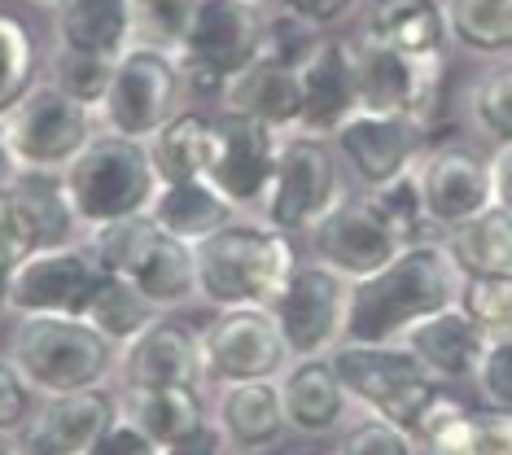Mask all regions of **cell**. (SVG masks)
Instances as JSON below:
<instances>
[{"instance_id": "obj_1", "label": "cell", "mask_w": 512, "mask_h": 455, "mask_svg": "<svg viewBox=\"0 0 512 455\" xmlns=\"http://www.w3.org/2000/svg\"><path fill=\"white\" fill-rule=\"evenodd\" d=\"M464 272L447 241L403 245L394 259L351 285L346 342H403L429 315L460 307Z\"/></svg>"}, {"instance_id": "obj_2", "label": "cell", "mask_w": 512, "mask_h": 455, "mask_svg": "<svg viewBox=\"0 0 512 455\" xmlns=\"http://www.w3.org/2000/svg\"><path fill=\"white\" fill-rule=\"evenodd\" d=\"M298 259L302 254L294 237L267 228L254 215H241L228 228L193 245L197 302H206L211 311L272 307L281 298L285 280L294 276Z\"/></svg>"}, {"instance_id": "obj_3", "label": "cell", "mask_w": 512, "mask_h": 455, "mask_svg": "<svg viewBox=\"0 0 512 455\" xmlns=\"http://www.w3.org/2000/svg\"><path fill=\"white\" fill-rule=\"evenodd\" d=\"M158 175L149 162L145 140H127L97 132L57 175V193L71 210L79 237H92L101 228L127 224V219L149 215L158 197Z\"/></svg>"}, {"instance_id": "obj_4", "label": "cell", "mask_w": 512, "mask_h": 455, "mask_svg": "<svg viewBox=\"0 0 512 455\" xmlns=\"http://www.w3.org/2000/svg\"><path fill=\"white\" fill-rule=\"evenodd\" d=\"M9 359L40 399L79 390H106L119 372V350L84 315H27L14 320Z\"/></svg>"}, {"instance_id": "obj_5", "label": "cell", "mask_w": 512, "mask_h": 455, "mask_svg": "<svg viewBox=\"0 0 512 455\" xmlns=\"http://www.w3.org/2000/svg\"><path fill=\"white\" fill-rule=\"evenodd\" d=\"M97 132V114L44 75L0 114V149L18 175H62Z\"/></svg>"}, {"instance_id": "obj_6", "label": "cell", "mask_w": 512, "mask_h": 455, "mask_svg": "<svg viewBox=\"0 0 512 455\" xmlns=\"http://www.w3.org/2000/svg\"><path fill=\"white\" fill-rule=\"evenodd\" d=\"M346 197V167L329 136L289 132L276 154L272 180L254 206V219L285 237H307L324 215Z\"/></svg>"}, {"instance_id": "obj_7", "label": "cell", "mask_w": 512, "mask_h": 455, "mask_svg": "<svg viewBox=\"0 0 512 455\" xmlns=\"http://www.w3.org/2000/svg\"><path fill=\"white\" fill-rule=\"evenodd\" d=\"M329 359L351 394L355 412L381 416L407 434L421 420L429 399L442 390L403 342H342Z\"/></svg>"}, {"instance_id": "obj_8", "label": "cell", "mask_w": 512, "mask_h": 455, "mask_svg": "<svg viewBox=\"0 0 512 455\" xmlns=\"http://www.w3.org/2000/svg\"><path fill=\"white\" fill-rule=\"evenodd\" d=\"M267 22L272 14L263 0H193L176 49L184 84H211L224 92L228 79L263 53Z\"/></svg>"}, {"instance_id": "obj_9", "label": "cell", "mask_w": 512, "mask_h": 455, "mask_svg": "<svg viewBox=\"0 0 512 455\" xmlns=\"http://www.w3.org/2000/svg\"><path fill=\"white\" fill-rule=\"evenodd\" d=\"M92 250L110 272H123L158 311H180L197 302V272H193V245L162 232L154 219H127V224L92 232Z\"/></svg>"}, {"instance_id": "obj_10", "label": "cell", "mask_w": 512, "mask_h": 455, "mask_svg": "<svg viewBox=\"0 0 512 455\" xmlns=\"http://www.w3.org/2000/svg\"><path fill=\"white\" fill-rule=\"evenodd\" d=\"M184 70L171 53L132 44L119 62H114L110 92L97 110V127L110 136L149 140L158 136L176 114L184 110Z\"/></svg>"}, {"instance_id": "obj_11", "label": "cell", "mask_w": 512, "mask_h": 455, "mask_svg": "<svg viewBox=\"0 0 512 455\" xmlns=\"http://www.w3.org/2000/svg\"><path fill=\"white\" fill-rule=\"evenodd\" d=\"M110 267L92 250L88 237H71L27 254L9 276V315H84Z\"/></svg>"}, {"instance_id": "obj_12", "label": "cell", "mask_w": 512, "mask_h": 455, "mask_svg": "<svg viewBox=\"0 0 512 455\" xmlns=\"http://www.w3.org/2000/svg\"><path fill=\"white\" fill-rule=\"evenodd\" d=\"M197 342H202V377L211 390L237 381H276L294 359L267 307L215 311L197 329Z\"/></svg>"}, {"instance_id": "obj_13", "label": "cell", "mask_w": 512, "mask_h": 455, "mask_svg": "<svg viewBox=\"0 0 512 455\" xmlns=\"http://www.w3.org/2000/svg\"><path fill=\"white\" fill-rule=\"evenodd\" d=\"M281 324V337L294 359L333 355L346 342L351 320V280L316 259H298L294 276L285 280L281 298L267 307Z\"/></svg>"}, {"instance_id": "obj_14", "label": "cell", "mask_w": 512, "mask_h": 455, "mask_svg": "<svg viewBox=\"0 0 512 455\" xmlns=\"http://www.w3.org/2000/svg\"><path fill=\"white\" fill-rule=\"evenodd\" d=\"M351 62H355V88L359 110L372 114H412L429 123L442 92V66L447 57H412L403 49L372 40V35H351Z\"/></svg>"}, {"instance_id": "obj_15", "label": "cell", "mask_w": 512, "mask_h": 455, "mask_svg": "<svg viewBox=\"0 0 512 455\" xmlns=\"http://www.w3.org/2000/svg\"><path fill=\"white\" fill-rule=\"evenodd\" d=\"M333 149L359 189H381V184L399 180V175H407L425 158L429 123L412 119V114L355 110L351 119L337 127Z\"/></svg>"}, {"instance_id": "obj_16", "label": "cell", "mask_w": 512, "mask_h": 455, "mask_svg": "<svg viewBox=\"0 0 512 455\" xmlns=\"http://www.w3.org/2000/svg\"><path fill=\"white\" fill-rule=\"evenodd\" d=\"M307 259L333 267L337 276L364 280L381 272L394 254L403 250V241L394 237V228L381 219V210L372 206L368 193H346L316 228L307 232Z\"/></svg>"}, {"instance_id": "obj_17", "label": "cell", "mask_w": 512, "mask_h": 455, "mask_svg": "<svg viewBox=\"0 0 512 455\" xmlns=\"http://www.w3.org/2000/svg\"><path fill=\"white\" fill-rule=\"evenodd\" d=\"M416 180H421L429 224L442 232L460 228L464 219L495 206L491 154L473 145H429L425 158L416 162Z\"/></svg>"}, {"instance_id": "obj_18", "label": "cell", "mask_w": 512, "mask_h": 455, "mask_svg": "<svg viewBox=\"0 0 512 455\" xmlns=\"http://www.w3.org/2000/svg\"><path fill=\"white\" fill-rule=\"evenodd\" d=\"M281 140H285L281 132H272V127L259 123V119L219 110L215 114V162H211V175H206V180H211L224 197H232L246 215H254L267 180H272Z\"/></svg>"}, {"instance_id": "obj_19", "label": "cell", "mask_w": 512, "mask_h": 455, "mask_svg": "<svg viewBox=\"0 0 512 455\" xmlns=\"http://www.w3.org/2000/svg\"><path fill=\"white\" fill-rule=\"evenodd\" d=\"M119 390H141V385H206L202 377V342L193 324L171 315H158L149 329L119 350Z\"/></svg>"}, {"instance_id": "obj_20", "label": "cell", "mask_w": 512, "mask_h": 455, "mask_svg": "<svg viewBox=\"0 0 512 455\" xmlns=\"http://www.w3.org/2000/svg\"><path fill=\"white\" fill-rule=\"evenodd\" d=\"M211 429L228 455H263L289 434L281 385L237 381L211 390Z\"/></svg>"}, {"instance_id": "obj_21", "label": "cell", "mask_w": 512, "mask_h": 455, "mask_svg": "<svg viewBox=\"0 0 512 455\" xmlns=\"http://www.w3.org/2000/svg\"><path fill=\"white\" fill-rule=\"evenodd\" d=\"M281 385V403L289 434L298 438H337L355 416V403L346 394L342 377H337L329 355L311 359H289V368L276 377Z\"/></svg>"}, {"instance_id": "obj_22", "label": "cell", "mask_w": 512, "mask_h": 455, "mask_svg": "<svg viewBox=\"0 0 512 455\" xmlns=\"http://www.w3.org/2000/svg\"><path fill=\"white\" fill-rule=\"evenodd\" d=\"M298 92H302L298 132L333 140L337 127L359 110L351 44L346 40H316L311 44V53L298 62Z\"/></svg>"}, {"instance_id": "obj_23", "label": "cell", "mask_w": 512, "mask_h": 455, "mask_svg": "<svg viewBox=\"0 0 512 455\" xmlns=\"http://www.w3.org/2000/svg\"><path fill=\"white\" fill-rule=\"evenodd\" d=\"M119 412L132 420L158 451L211 434V385H141L119 390Z\"/></svg>"}, {"instance_id": "obj_24", "label": "cell", "mask_w": 512, "mask_h": 455, "mask_svg": "<svg viewBox=\"0 0 512 455\" xmlns=\"http://www.w3.org/2000/svg\"><path fill=\"white\" fill-rule=\"evenodd\" d=\"M219 110L246 114V119L267 123L272 132H298L302 119V92H298V62H285V57L259 53L254 62L232 75L224 92H219Z\"/></svg>"}, {"instance_id": "obj_25", "label": "cell", "mask_w": 512, "mask_h": 455, "mask_svg": "<svg viewBox=\"0 0 512 455\" xmlns=\"http://www.w3.org/2000/svg\"><path fill=\"white\" fill-rule=\"evenodd\" d=\"M403 346L412 350L416 364H421L438 385H460V381L477 377L491 337L482 333V324H477L464 307H447V311H438V315H429V320L416 324V329L403 337Z\"/></svg>"}, {"instance_id": "obj_26", "label": "cell", "mask_w": 512, "mask_h": 455, "mask_svg": "<svg viewBox=\"0 0 512 455\" xmlns=\"http://www.w3.org/2000/svg\"><path fill=\"white\" fill-rule=\"evenodd\" d=\"M57 49L119 57L136 44V0H62L53 9Z\"/></svg>"}, {"instance_id": "obj_27", "label": "cell", "mask_w": 512, "mask_h": 455, "mask_svg": "<svg viewBox=\"0 0 512 455\" xmlns=\"http://www.w3.org/2000/svg\"><path fill=\"white\" fill-rule=\"evenodd\" d=\"M359 31L412 57H447L451 49L447 0H381V5H368Z\"/></svg>"}, {"instance_id": "obj_28", "label": "cell", "mask_w": 512, "mask_h": 455, "mask_svg": "<svg viewBox=\"0 0 512 455\" xmlns=\"http://www.w3.org/2000/svg\"><path fill=\"white\" fill-rule=\"evenodd\" d=\"M246 210H241L232 197H224L215 189L211 180H184V184H162L154 206H149V219L171 232V237H180L184 245H197L206 241L211 232L228 228L232 219H241Z\"/></svg>"}, {"instance_id": "obj_29", "label": "cell", "mask_w": 512, "mask_h": 455, "mask_svg": "<svg viewBox=\"0 0 512 455\" xmlns=\"http://www.w3.org/2000/svg\"><path fill=\"white\" fill-rule=\"evenodd\" d=\"M114 420H119V394L106 385V390H79V394L44 399L36 420H31V434L49 438L53 447L71 455H84Z\"/></svg>"}, {"instance_id": "obj_30", "label": "cell", "mask_w": 512, "mask_h": 455, "mask_svg": "<svg viewBox=\"0 0 512 455\" xmlns=\"http://www.w3.org/2000/svg\"><path fill=\"white\" fill-rule=\"evenodd\" d=\"M149 162H154L158 184H184L206 180L215 162V114L180 110L158 136L145 140Z\"/></svg>"}, {"instance_id": "obj_31", "label": "cell", "mask_w": 512, "mask_h": 455, "mask_svg": "<svg viewBox=\"0 0 512 455\" xmlns=\"http://www.w3.org/2000/svg\"><path fill=\"white\" fill-rule=\"evenodd\" d=\"M158 315H167V311H158L154 302H149L123 272H106V276H101L97 294H92L88 307H84V320L101 337H106L114 350H123L127 342H136V337H141L149 324L158 320Z\"/></svg>"}, {"instance_id": "obj_32", "label": "cell", "mask_w": 512, "mask_h": 455, "mask_svg": "<svg viewBox=\"0 0 512 455\" xmlns=\"http://www.w3.org/2000/svg\"><path fill=\"white\" fill-rule=\"evenodd\" d=\"M447 250L464 276H512V215L504 206H486L447 232Z\"/></svg>"}, {"instance_id": "obj_33", "label": "cell", "mask_w": 512, "mask_h": 455, "mask_svg": "<svg viewBox=\"0 0 512 455\" xmlns=\"http://www.w3.org/2000/svg\"><path fill=\"white\" fill-rule=\"evenodd\" d=\"M451 44L482 57H512V0H447Z\"/></svg>"}, {"instance_id": "obj_34", "label": "cell", "mask_w": 512, "mask_h": 455, "mask_svg": "<svg viewBox=\"0 0 512 455\" xmlns=\"http://www.w3.org/2000/svg\"><path fill=\"white\" fill-rule=\"evenodd\" d=\"M469 123L491 149L512 145V57H499L473 79Z\"/></svg>"}, {"instance_id": "obj_35", "label": "cell", "mask_w": 512, "mask_h": 455, "mask_svg": "<svg viewBox=\"0 0 512 455\" xmlns=\"http://www.w3.org/2000/svg\"><path fill=\"white\" fill-rule=\"evenodd\" d=\"M40 75H44V66H40L36 35H31V27L22 18L0 9V114L36 84Z\"/></svg>"}, {"instance_id": "obj_36", "label": "cell", "mask_w": 512, "mask_h": 455, "mask_svg": "<svg viewBox=\"0 0 512 455\" xmlns=\"http://www.w3.org/2000/svg\"><path fill=\"white\" fill-rule=\"evenodd\" d=\"M44 79H53L66 97H75L79 105H88L92 114L101 110L114 79V62L110 57H92V53H75V49H53V57L44 62Z\"/></svg>"}, {"instance_id": "obj_37", "label": "cell", "mask_w": 512, "mask_h": 455, "mask_svg": "<svg viewBox=\"0 0 512 455\" xmlns=\"http://www.w3.org/2000/svg\"><path fill=\"white\" fill-rule=\"evenodd\" d=\"M372 197V206L381 210V219L394 228V237L403 245H416V241H429V215H425V197H421V180H416V167L399 175V180L381 184V189H359Z\"/></svg>"}, {"instance_id": "obj_38", "label": "cell", "mask_w": 512, "mask_h": 455, "mask_svg": "<svg viewBox=\"0 0 512 455\" xmlns=\"http://www.w3.org/2000/svg\"><path fill=\"white\" fill-rule=\"evenodd\" d=\"M460 307L482 324L491 342H512V276H464Z\"/></svg>"}, {"instance_id": "obj_39", "label": "cell", "mask_w": 512, "mask_h": 455, "mask_svg": "<svg viewBox=\"0 0 512 455\" xmlns=\"http://www.w3.org/2000/svg\"><path fill=\"white\" fill-rule=\"evenodd\" d=\"M333 455H421V451H416V438L407 429L390 425L381 416H359L337 434Z\"/></svg>"}, {"instance_id": "obj_40", "label": "cell", "mask_w": 512, "mask_h": 455, "mask_svg": "<svg viewBox=\"0 0 512 455\" xmlns=\"http://www.w3.org/2000/svg\"><path fill=\"white\" fill-rule=\"evenodd\" d=\"M193 0H136V44L176 57Z\"/></svg>"}, {"instance_id": "obj_41", "label": "cell", "mask_w": 512, "mask_h": 455, "mask_svg": "<svg viewBox=\"0 0 512 455\" xmlns=\"http://www.w3.org/2000/svg\"><path fill=\"white\" fill-rule=\"evenodd\" d=\"M40 394L31 390V381L18 372L9 359V350H0V438H22L31 429V420L40 412Z\"/></svg>"}, {"instance_id": "obj_42", "label": "cell", "mask_w": 512, "mask_h": 455, "mask_svg": "<svg viewBox=\"0 0 512 455\" xmlns=\"http://www.w3.org/2000/svg\"><path fill=\"white\" fill-rule=\"evenodd\" d=\"M473 385H477V394H482L486 407H504V412H512V342L508 337L486 346V359H482V368H477Z\"/></svg>"}, {"instance_id": "obj_43", "label": "cell", "mask_w": 512, "mask_h": 455, "mask_svg": "<svg viewBox=\"0 0 512 455\" xmlns=\"http://www.w3.org/2000/svg\"><path fill=\"white\" fill-rule=\"evenodd\" d=\"M364 0H276V14L302 22L307 31H329L346 22Z\"/></svg>"}, {"instance_id": "obj_44", "label": "cell", "mask_w": 512, "mask_h": 455, "mask_svg": "<svg viewBox=\"0 0 512 455\" xmlns=\"http://www.w3.org/2000/svg\"><path fill=\"white\" fill-rule=\"evenodd\" d=\"M84 455H162V451H158L154 442H149V438L141 434V429L132 425V420H127V416L119 412V420H114V425H110L97 442H92V447H88Z\"/></svg>"}, {"instance_id": "obj_45", "label": "cell", "mask_w": 512, "mask_h": 455, "mask_svg": "<svg viewBox=\"0 0 512 455\" xmlns=\"http://www.w3.org/2000/svg\"><path fill=\"white\" fill-rule=\"evenodd\" d=\"M491 184H495V206L512 215V145L491 149Z\"/></svg>"}, {"instance_id": "obj_46", "label": "cell", "mask_w": 512, "mask_h": 455, "mask_svg": "<svg viewBox=\"0 0 512 455\" xmlns=\"http://www.w3.org/2000/svg\"><path fill=\"white\" fill-rule=\"evenodd\" d=\"M162 455H228L224 451V442L215 438V429L206 438H197V442H184V447H176V451H162Z\"/></svg>"}, {"instance_id": "obj_47", "label": "cell", "mask_w": 512, "mask_h": 455, "mask_svg": "<svg viewBox=\"0 0 512 455\" xmlns=\"http://www.w3.org/2000/svg\"><path fill=\"white\" fill-rule=\"evenodd\" d=\"M18 442V455H71V451H62V447H53L49 438H40V434H22V438H14Z\"/></svg>"}, {"instance_id": "obj_48", "label": "cell", "mask_w": 512, "mask_h": 455, "mask_svg": "<svg viewBox=\"0 0 512 455\" xmlns=\"http://www.w3.org/2000/svg\"><path fill=\"white\" fill-rule=\"evenodd\" d=\"M9 267H0V315H9Z\"/></svg>"}, {"instance_id": "obj_49", "label": "cell", "mask_w": 512, "mask_h": 455, "mask_svg": "<svg viewBox=\"0 0 512 455\" xmlns=\"http://www.w3.org/2000/svg\"><path fill=\"white\" fill-rule=\"evenodd\" d=\"M14 167H9V158H5V149H0V193H5L9 189V184H14Z\"/></svg>"}, {"instance_id": "obj_50", "label": "cell", "mask_w": 512, "mask_h": 455, "mask_svg": "<svg viewBox=\"0 0 512 455\" xmlns=\"http://www.w3.org/2000/svg\"><path fill=\"white\" fill-rule=\"evenodd\" d=\"M0 455H18V442L14 438H0Z\"/></svg>"}, {"instance_id": "obj_51", "label": "cell", "mask_w": 512, "mask_h": 455, "mask_svg": "<svg viewBox=\"0 0 512 455\" xmlns=\"http://www.w3.org/2000/svg\"><path fill=\"white\" fill-rule=\"evenodd\" d=\"M36 5H49V9H57V5H62V0H36Z\"/></svg>"}, {"instance_id": "obj_52", "label": "cell", "mask_w": 512, "mask_h": 455, "mask_svg": "<svg viewBox=\"0 0 512 455\" xmlns=\"http://www.w3.org/2000/svg\"><path fill=\"white\" fill-rule=\"evenodd\" d=\"M364 5H381V0H364Z\"/></svg>"}]
</instances>
